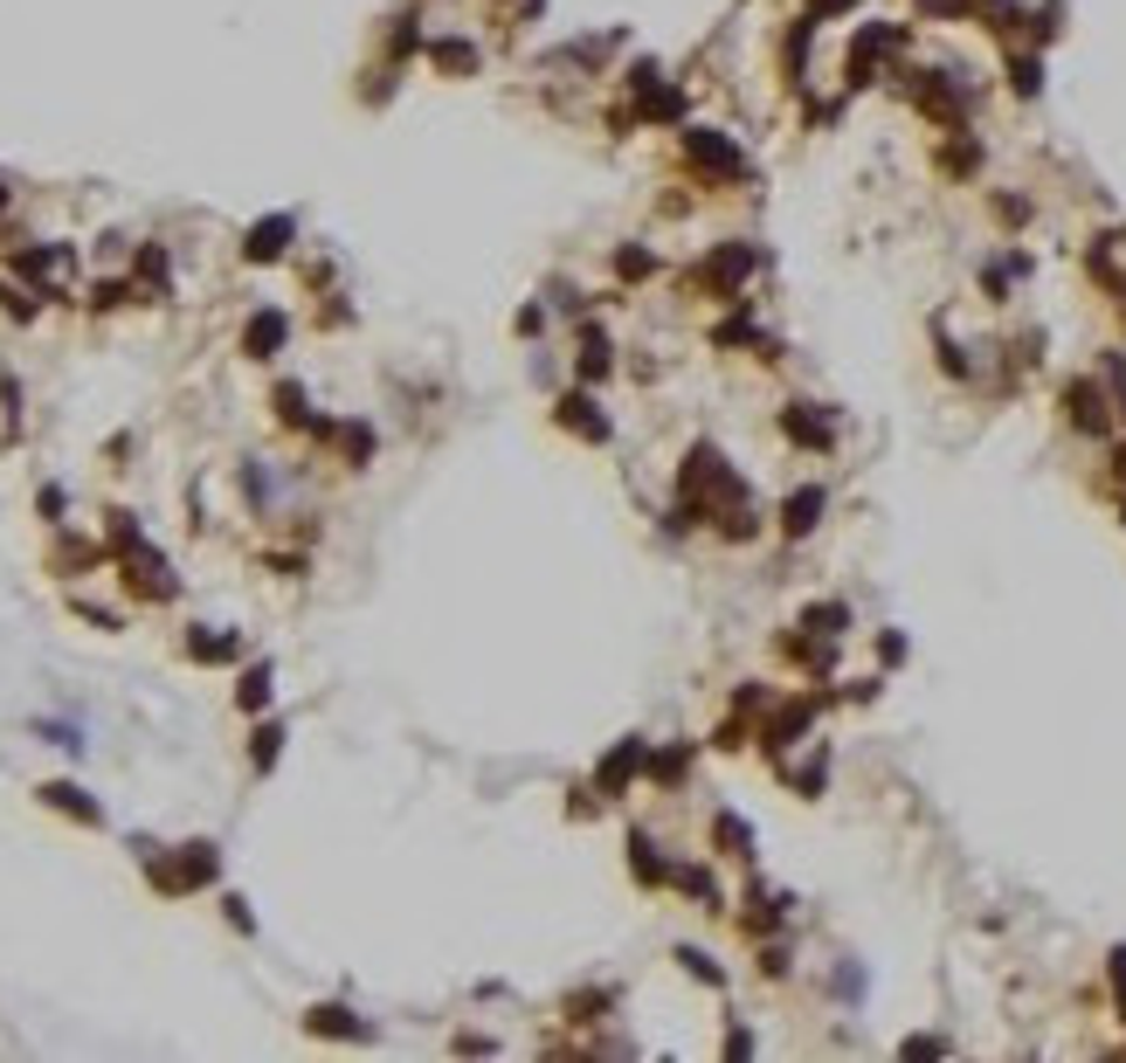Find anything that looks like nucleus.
I'll use <instances>...</instances> for the list:
<instances>
[{"label": "nucleus", "instance_id": "20e7f679", "mask_svg": "<svg viewBox=\"0 0 1126 1063\" xmlns=\"http://www.w3.org/2000/svg\"><path fill=\"white\" fill-rule=\"evenodd\" d=\"M263 697H270V677H263V670H256L249 683H242V705H249V712H256V705H263Z\"/></svg>", "mask_w": 1126, "mask_h": 1063}, {"label": "nucleus", "instance_id": "39448f33", "mask_svg": "<svg viewBox=\"0 0 1126 1063\" xmlns=\"http://www.w3.org/2000/svg\"><path fill=\"white\" fill-rule=\"evenodd\" d=\"M277 739H284L277 726H263V732H256V759H263V767H270V759H277Z\"/></svg>", "mask_w": 1126, "mask_h": 1063}, {"label": "nucleus", "instance_id": "f03ea898", "mask_svg": "<svg viewBox=\"0 0 1126 1063\" xmlns=\"http://www.w3.org/2000/svg\"><path fill=\"white\" fill-rule=\"evenodd\" d=\"M284 332H291V325H284V311H263L256 325H249V353H256V359H270L277 346H284Z\"/></svg>", "mask_w": 1126, "mask_h": 1063}, {"label": "nucleus", "instance_id": "7ed1b4c3", "mask_svg": "<svg viewBox=\"0 0 1126 1063\" xmlns=\"http://www.w3.org/2000/svg\"><path fill=\"white\" fill-rule=\"evenodd\" d=\"M42 794H49L55 808H69V815H84V822H98V802H84L77 787H63V781H55V787H42Z\"/></svg>", "mask_w": 1126, "mask_h": 1063}, {"label": "nucleus", "instance_id": "f257e3e1", "mask_svg": "<svg viewBox=\"0 0 1126 1063\" xmlns=\"http://www.w3.org/2000/svg\"><path fill=\"white\" fill-rule=\"evenodd\" d=\"M291 235H297V221H291V215H270V221H256V228H249V256H256V262L284 256V242H291Z\"/></svg>", "mask_w": 1126, "mask_h": 1063}]
</instances>
